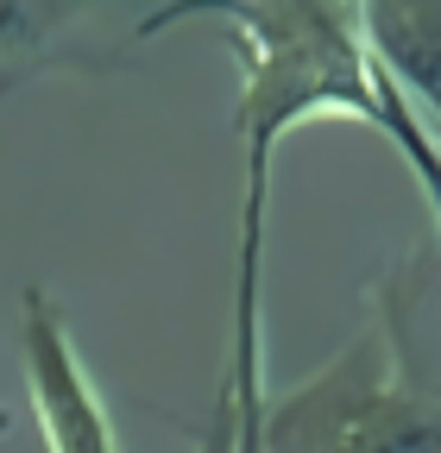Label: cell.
<instances>
[{"instance_id": "cell-4", "label": "cell", "mask_w": 441, "mask_h": 453, "mask_svg": "<svg viewBox=\"0 0 441 453\" xmlns=\"http://www.w3.org/2000/svg\"><path fill=\"white\" fill-rule=\"evenodd\" d=\"M196 453H240V410H234V390H228V384H220V403H214V416H208Z\"/></svg>"}, {"instance_id": "cell-1", "label": "cell", "mask_w": 441, "mask_h": 453, "mask_svg": "<svg viewBox=\"0 0 441 453\" xmlns=\"http://www.w3.org/2000/svg\"><path fill=\"white\" fill-rule=\"evenodd\" d=\"M228 38L240 44V139H246V214H240V296H259V246H265V196L271 151L309 113H360L384 127L378 70L360 38V7L278 0V7H228Z\"/></svg>"}, {"instance_id": "cell-3", "label": "cell", "mask_w": 441, "mask_h": 453, "mask_svg": "<svg viewBox=\"0 0 441 453\" xmlns=\"http://www.w3.org/2000/svg\"><path fill=\"white\" fill-rule=\"evenodd\" d=\"M26 384H32V410L44 428L50 453H114V428L107 410L64 334V315L44 303V290H26Z\"/></svg>"}, {"instance_id": "cell-2", "label": "cell", "mask_w": 441, "mask_h": 453, "mask_svg": "<svg viewBox=\"0 0 441 453\" xmlns=\"http://www.w3.org/2000/svg\"><path fill=\"white\" fill-rule=\"evenodd\" d=\"M259 453H441V378L410 353L404 309L321 378L271 403Z\"/></svg>"}]
</instances>
